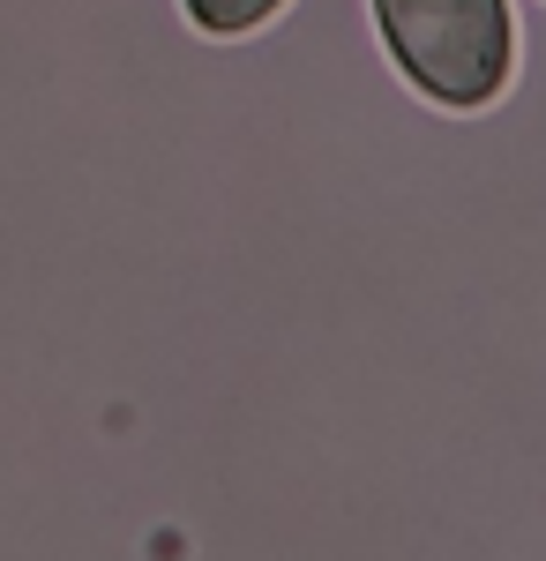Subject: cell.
Listing matches in <instances>:
<instances>
[{
    "label": "cell",
    "instance_id": "obj_1",
    "mask_svg": "<svg viewBox=\"0 0 546 561\" xmlns=\"http://www.w3.org/2000/svg\"><path fill=\"white\" fill-rule=\"evenodd\" d=\"M367 8L397 76L442 113H479L516 76L509 0H367Z\"/></svg>",
    "mask_w": 546,
    "mask_h": 561
},
{
    "label": "cell",
    "instance_id": "obj_2",
    "mask_svg": "<svg viewBox=\"0 0 546 561\" xmlns=\"http://www.w3.org/2000/svg\"><path fill=\"white\" fill-rule=\"evenodd\" d=\"M187 8V23L203 31V38H254L262 23H277L293 0H180Z\"/></svg>",
    "mask_w": 546,
    "mask_h": 561
}]
</instances>
